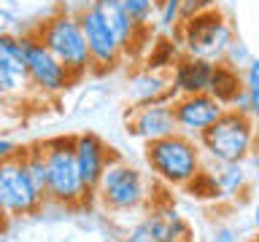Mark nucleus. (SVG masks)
I'll list each match as a JSON object with an SVG mask.
<instances>
[{
	"instance_id": "16",
	"label": "nucleus",
	"mask_w": 259,
	"mask_h": 242,
	"mask_svg": "<svg viewBox=\"0 0 259 242\" xmlns=\"http://www.w3.org/2000/svg\"><path fill=\"white\" fill-rule=\"evenodd\" d=\"M154 242H192V226L176 210H154L146 215Z\"/></svg>"
},
{
	"instance_id": "18",
	"label": "nucleus",
	"mask_w": 259,
	"mask_h": 242,
	"mask_svg": "<svg viewBox=\"0 0 259 242\" xmlns=\"http://www.w3.org/2000/svg\"><path fill=\"white\" fill-rule=\"evenodd\" d=\"M243 89L240 84V70L232 68L227 62H213V70H210V81H208V94L219 100L227 108L232 102V97Z\"/></svg>"
},
{
	"instance_id": "25",
	"label": "nucleus",
	"mask_w": 259,
	"mask_h": 242,
	"mask_svg": "<svg viewBox=\"0 0 259 242\" xmlns=\"http://www.w3.org/2000/svg\"><path fill=\"white\" fill-rule=\"evenodd\" d=\"M121 242H154V234H151V226H149V218L138 221L133 229L127 231V237Z\"/></svg>"
},
{
	"instance_id": "17",
	"label": "nucleus",
	"mask_w": 259,
	"mask_h": 242,
	"mask_svg": "<svg viewBox=\"0 0 259 242\" xmlns=\"http://www.w3.org/2000/svg\"><path fill=\"white\" fill-rule=\"evenodd\" d=\"M130 94H133L135 105H143V102H173L176 94L170 89V78L159 76L157 70H146L141 76L133 78V86H130Z\"/></svg>"
},
{
	"instance_id": "8",
	"label": "nucleus",
	"mask_w": 259,
	"mask_h": 242,
	"mask_svg": "<svg viewBox=\"0 0 259 242\" xmlns=\"http://www.w3.org/2000/svg\"><path fill=\"white\" fill-rule=\"evenodd\" d=\"M22 40H24V76H27L30 89H35L40 97H57L76 84L70 78V73L46 51V46L32 32L22 35Z\"/></svg>"
},
{
	"instance_id": "4",
	"label": "nucleus",
	"mask_w": 259,
	"mask_h": 242,
	"mask_svg": "<svg viewBox=\"0 0 259 242\" xmlns=\"http://www.w3.org/2000/svg\"><path fill=\"white\" fill-rule=\"evenodd\" d=\"M197 145L210 161H246L254 153V118L227 108L197 137Z\"/></svg>"
},
{
	"instance_id": "5",
	"label": "nucleus",
	"mask_w": 259,
	"mask_h": 242,
	"mask_svg": "<svg viewBox=\"0 0 259 242\" xmlns=\"http://www.w3.org/2000/svg\"><path fill=\"white\" fill-rule=\"evenodd\" d=\"M92 194L111 213H135L149 202V183H146V177L138 167L113 156L105 164Z\"/></svg>"
},
{
	"instance_id": "14",
	"label": "nucleus",
	"mask_w": 259,
	"mask_h": 242,
	"mask_svg": "<svg viewBox=\"0 0 259 242\" xmlns=\"http://www.w3.org/2000/svg\"><path fill=\"white\" fill-rule=\"evenodd\" d=\"M89 6H92L97 11V16L105 22V27L111 30V35L116 38V43L121 46V51H124V54H130L133 48L141 46L143 35L154 32V30H135L133 22L127 19V14H124V8H121L119 0H92Z\"/></svg>"
},
{
	"instance_id": "27",
	"label": "nucleus",
	"mask_w": 259,
	"mask_h": 242,
	"mask_svg": "<svg viewBox=\"0 0 259 242\" xmlns=\"http://www.w3.org/2000/svg\"><path fill=\"white\" fill-rule=\"evenodd\" d=\"M16 151H19V145H16L14 140H8V137H0V161L8 159V156H14Z\"/></svg>"
},
{
	"instance_id": "15",
	"label": "nucleus",
	"mask_w": 259,
	"mask_h": 242,
	"mask_svg": "<svg viewBox=\"0 0 259 242\" xmlns=\"http://www.w3.org/2000/svg\"><path fill=\"white\" fill-rule=\"evenodd\" d=\"M213 169H208L210 177H213L216 189H219V199H235L240 194L248 191V180L251 172L243 167V161H213Z\"/></svg>"
},
{
	"instance_id": "10",
	"label": "nucleus",
	"mask_w": 259,
	"mask_h": 242,
	"mask_svg": "<svg viewBox=\"0 0 259 242\" xmlns=\"http://www.w3.org/2000/svg\"><path fill=\"white\" fill-rule=\"evenodd\" d=\"M170 108H173L176 129H178L181 135L192 137V140H197V137L227 110L224 105L219 102V100H213L208 92L176 97V100L170 102Z\"/></svg>"
},
{
	"instance_id": "9",
	"label": "nucleus",
	"mask_w": 259,
	"mask_h": 242,
	"mask_svg": "<svg viewBox=\"0 0 259 242\" xmlns=\"http://www.w3.org/2000/svg\"><path fill=\"white\" fill-rule=\"evenodd\" d=\"M78 24L81 32H84V43L89 51V62H92V70L97 73H111L116 70L121 59H124V51L116 43V38L111 35V30L105 27V22L97 16V11L92 6H87L84 11H78Z\"/></svg>"
},
{
	"instance_id": "12",
	"label": "nucleus",
	"mask_w": 259,
	"mask_h": 242,
	"mask_svg": "<svg viewBox=\"0 0 259 242\" xmlns=\"http://www.w3.org/2000/svg\"><path fill=\"white\" fill-rule=\"evenodd\" d=\"M127 127L135 137H141V140H146V143L178 132L176 118H173V108H170V102H162V100L135 105V108L130 110V116H127Z\"/></svg>"
},
{
	"instance_id": "1",
	"label": "nucleus",
	"mask_w": 259,
	"mask_h": 242,
	"mask_svg": "<svg viewBox=\"0 0 259 242\" xmlns=\"http://www.w3.org/2000/svg\"><path fill=\"white\" fill-rule=\"evenodd\" d=\"M146 164L157 180L173 186V189H184L205 167V159H202L197 140L173 132L167 137L146 143Z\"/></svg>"
},
{
	"instance_id": "13",
	"label": "nucleus",
	"mask_w": 259,
	"mask_h": 242,
	"mask_svg": "<svg viewBox=\"0 0 259 242\" xmlns=\"http://www.w3.org/2000/svg\"><path fill=\"white\" fill-rule=\"evenodd\" d=\"M170 89H173L176 97L184 94H202L208 92V81H210V70H213V62L200 59V56H189L181 54L170 68Z\"/></svg>"
},
{
	"instance_id": "6",
	"label": "nucleus",
	"mask_w": 259,
	"mask_h": 242,
	"mask_svg": "<svg viewBox=\"0 0 259 242\" xmlns=\"http://www.w3.org/2000/svg\"><path fill=\"white\" fill-rule=\"evenodd\" d=\"M176 32L184 54L200 56L208 62H222L227 46L235 40L232 24L219 8H208V11L194 14L189 19H181Z\"/></svg>"
},
{
	"instance_id": "22",
	"label": "nucleus",
	"mask_w": 259,
	"mask_h": 242,
	"mask_svg": "<svg viewBox=\"0 0 259 242\" xmlns=\"http://www.w3.org/2000/svg\"><path fill=\"white\" fill-rule=\"evenodd\" d=\"M178 48L170 38H159V43L151 48L149 54V70H162V68H173V62L178 59Z\"/></svg>"
},
{
	"instance_id": "19",
	"label": "nucleus",
	"mask_w": 259,
	"mask_h": 242,
	"mask_svg": "<svg viewBox=\"0 0 259 242\" xmlns=\"http://www.w3.org/2000/svg\"><path fill=\"white\" fill-rule=\"evenodd\" d=\"M119 3L135 30H154V16H157L159 0H119Z\"/></svg>"
},
{
	"instance_id": "2",
	"label": "nucleus",
	"mask_w": 259,
	"mask_h": 242,
	"mask_svg": "<svg viewBox=\"0 0 259 242\" xmlns=\"http://www.w3.org/2000/svg\"><path fill=\"white\" fill-rule=\"evenodd\" d=\"M46 161V191L44 197L60 207H81L92 191H87L73 156V137H52L40 143Z\"/></svg>"
},
{
	"instance_id": "30",
	"label": "nucleus",
	"mask_w": 259,
	"mask_h": 242,
	"mask_svg": "<svg viewBox=\"0 0 259 242\" xmlns=\"http://www.w3.org/2000/svg\"><path fill=\"white\" fill-rule=\"evenodd\" d=\"M248 242H259V239H256V237H251V239H248Z\"/></svg>"
},
{
	"instance_id": "20",
	"label": "nucleus",
	"mask_w": 259,
	"mask_h": 242,
	"mask_svg": "<svg viewBox=\"0 0 259 242\" xmlns=\"http://www.w3.org/2000/svg\"><path fill=\"white\" fill-rule=\"evenodd\" d=\"M0 68L24 73V40L22 35H0Z\"/></svg>"
},
{
	"instance_id": "7",
	"label": "nucleus",
	"mask_w": 259,
	"mask_h": 242,
	"mask_svg": "<svg viewBox=\"0 0 259 242\" xmlns=\"http://www.w3.org/2000/svg\"><path fill=\"white\" fill-rule=\"evenodd\" d=\"M44 194L32 186V180L24 172L19 151L0 161V205L6 210V218L35 215L44 207Z\"/></svg>"
},
{
	"instance_id": "26",
	"label": "nucleus",
	"mask_w": 259,
	"mask_h": 242,
	"mask_svg": "<svg viewBox=\"0 0 259 242\" xmlns=\"http://www.w3.org/2000/svg\"><path fill=\"white\" fill-rule=\"evenodd\" d=\"M213 3L216 0H181V19H189V16L202 14L208 8H216Z\"/></svg>"
},
{
	"instance_id": "31",
	"label": "nucleus",
	"mask_w": 259,
	"mask_h": 242,
	"mask_svg": "<svg viewBox=\"0 0 259 242\" xmlns=\"http://www.w3.org/2000/svg\"><path fill=\"white\" fill-rule=\"evenodd\" d=\"M0 100H6V97H3V92H0Z\"/></svg>"
},
{
	"instance_id": "23",
	"label": "nucleus",
	"mask_w": 259,
	"mask_h": 242,
	"mask_svg": "<svg viewBox=\"0 0 259 242\" xmlns=\"http://www.w3.org/2000/svg\"><path fill=\"white\" fill-rule=\"evenodd\" d=\"M157 16L162 32H176L178 24H181V0H159Z\"/></svg>"
},
{
	"instance_id": "21",
	"label": "nucleus",
	"mask_w": 259,
	"mask_h": 242,
	"mask_svg": "<svg viewBox=\"0 0 259 242\" xmlns=\"http://www.w3.org/2000/svg\"><path fill=\"white\" fill-rule=\"evenodd\" d=\"M184 191L189 194V197H194V199H205V202H216L219 199V189H216L213 177H210V172L205 167H202L200 172L184 186Z\"/></svg>"
},
{
	"instance_id": "11",
	"label": "nucleus",
	"mask_w": 259,
	"mask_h": 242,
	"mask_svg": "<svg viewBox=\"0 0 259 242\" xmlns=\"http://www.w3.org/2000/svg\"><path fill=\"white\" fill-rule=\"evenodd\" d=\"M73 156H76V167H78V175L84 180L87 191H92L97 180H100L105 164L116 156L113 148L105 145V140L95 132H81L73 137Z\"/></svg>"
},
{
	"instance_id": "24",
	"label": "nucleus",
	"mask_w": 259,
	"mask_h": 242,
	"mask_svg": "<svg viewBox=\"0 0 259 242\" xmlns=\"http://www.w3.org/2000/svg\"><path fill=\"white\" fill-rule=\"evenodd\" d=\"M248 59H254V54H251V51H248V46L243 43V40H238V38H235L232 43L227 46V51H224V56H222V62L232 65V68H238V70L246 68Z\"/></svg>"
},
{
	"instance_id": "29",
	"label": "nucleus",
	"mask_w": 259,
	"mask_h": 242,
	"mask_svg": "<svg viewBox=\"0 0 259 242\" xmlns=\"http://www.w3.org/2000/svg\"><path fill=\"white\" fill-rule=\"evenodd\" d=\"M6 221V210H3V205H0V223Z\"/></svg>"
},
{
	"instance_id": "28",
	"label": "nucleus",
	"mask_w": 259,
	"mask_h": 242,
	"mask_svg": "<svg viewBox=\"0 0 259 242\" xmlns=\"http://www.w3.org/2000/svg\"><path fill=\"white\" fill-rule=\"evenodd\" d=\"M210 242H235V231L232 229H216V234L210 237Z\"/></svg>"
},
{
	"instance_id": "3",
	"label": "nucleus",
	"mask_w": 259,
	"mask_h": 242,
	"mask_svg": "<svg viewBox=\"0 0 259 242\" xmlns=\"http://www.w3.org/2000/svg\"><path fill=\"white\" fill-rule=\"evenodd\" d=\"M40 43L46 46V51L70 73L73 81H81L92 70L89 62V51L84 43V32H81L78 16L70 11H57L49 16L46 22H40V27L32 32Z\"/></svg>"
}]
</instances>
